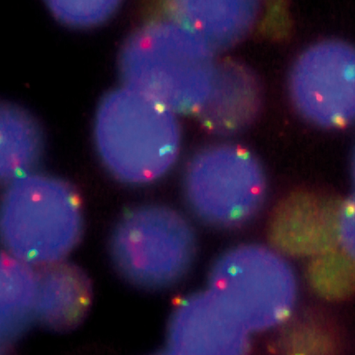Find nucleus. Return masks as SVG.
Returning <instances> with one entry per match:
<instances>
[{
    "instance_id": "nucleus-1",
    "label": "nucleus",
    "mask_w": 355,
    "mask_h": 355,
    "mask_svg": "<svg viewBox=\"0 0 355 355\" xmlns=\"http://www.w3.org/2000/svg\"><path fill=\"white\" fill-rule=\"evenodd\" d=\"M96 137L107 169L132 184L159 180L180 152V133L173 112L132 90L115 92L103 101Z\"/></svg>"
},
{
    "instance_id": "nucleus-2",
    "label": "nucleus",
    "mask_w": 355,
    "mask_h": 355,
    "mask_svg": "<svg viewBox=\"0 0 355 355\" xmlns=\"http://www.w3.org/2000/svg\"><path fill=\"white\" fill-rule=\"evenodd\" d=\"M82 229L80 202L64 182L31 173L9 184L1 234L10 255L40 268L62 261L77 245Z\"/></svg>"
},
{
    "instance_id": "nucleus-3",
    "label": "nucleus",
    "mask_w": 355,
    "mask_h": 355,
    "mask_svg": "<svg viewBox=\"0 0 355 355\" xmlns=\"http://www.w3.org/2000/svg\"><path fill=\"white\" fill-rule=\"evenodd\" d=\"M123 58L131 90L173 113L200 111L209 96L215 73L209 48L179 24L144 29Z\"/></svg>"
},
{
    "instance_id": "nucleus-4",
    "label": "nucleus",
    "mask_w": 355,
    "mask_h": 355,
    "mask_svg": "<svg viewBox=\"0 0 355 355\" xmlns=\"http://www.w3.org/2000/svg\"><path fill=\"white\" fill-rule=\"evenodd\" d=\"M194 252L189 223L163 206H144L128 213L115 227L110 241L116 270L145 289L166 288L180 280Z\"/></svg>"
},
{
    "instance_id": "nucleus-5",
    "label": "nucleus",
    "mask_w": 355,
    "mask_h": 355,
    "mask_svg": "<svg viewBox=\"0 0 355 355\" xmlns=\"http://www.w3.org/2000/svg\"><path fill=\"white\" fill-rule=\"evenodd\" d=\"M184 192L192 211L214 225H240L259 209L266 178L255 157L240 148L218 146L196 155L184 174Z\"/></svg>"
},
{
    "instance_id": "nucleus-6",
    "label": "nucleus",
    "mask_w": 355,
    "mask_h": 355,
    "mask_svg": "<svg viewBox=\"0 0 355 355\" xmlns=\"http://www.w3.org/2000/svg\"><path fill=\"white\" fill-rule=\"evenodd\" d=\"M347 49L324 45L308 52L295 69L293 96L308 119L340 127L354 114V60Z\"/></svg>"
},
{
    "instance_id": "nucleus-7",
    "label": "nucleus",
    "mask_w": 355,
    "mask_h": 355,
    "mask_svg": "<svg viewBox=\"0 0 355 355\" xmlns=\"http://www.w3.org/2000/svg\"><path fill=\"white\" fill-rule=\"evenodd\" d=\"M241 327L211 295L193 299L174 313L168 347L179 354L234 352L243 345Z\"/></svg>"
},
{
    "instance_id": "nucleus-8",
    "label": "nucleus",
    "mask_w": 355,
    "mask_h": 355,
    "mask_svg": "<svg viewBox=\"0 0 355 355\" xmlns=\"http://www.w3.org/2000/svg\"><path fill=\"white\" fill-rule=\"evenodd\" d=\"M37 272L35 319L57 332L74 329L90 307V281L76 266L63 261L41 266Z\"/></svg>"
},
{
    "instance_id": "nucleus-9",
    "label": "nucleus",
    "mask_w": 355,
    "mask_h": 355,
    "mask_svg": "<svg viewBox=\"0 0 355 355\" xmlns=\"http://www.w3.org/2000/svg\"><path fill=\"white\" fill-rule=\"evenodd\" d=\"M215 74L208 99L199 112L207 128L230 134L245 128L255 116L259 98L247 74L238 69Z\"/></svg>"
},
{
    "instance_id": "nucleus-10",
    "label": "nucleus",
    "mask_w": 355,
    "mask_h": 355,
    "mask_svg": "<svg viewBox=\"0 0 355 355\" xmlns=\"http://www.w3.org/2000/svg\"><path fill=\"white\" fill-rule=\"evenodd\" d=\"M37 272L10 254L1 258V338L12 343L35 319Z\"/></svg>"
},
{
    "instance_id": "nucleus-11",
    "label": "nucleus",
    "mask_w": 355,
    "mask_h": 355,
    "mask_svg": "<svg viewBox=\"0 0 355 355\" xmlns=\"http://www.w3.org/2000/svg\"><path fill=\"white\" fill-rule=\"evenodd\" d=\"M184 3L173 10L177 24L199 40L207 47L230 42L239 37L249 25L250 9L240 3Z\"/></svg>"
},
{
    "instance_id": "nucleus-12",
    "label": "nucleus",
    "mask_w": 355,
    "mask_h": 355,
    "mask_svg": "<svg viewBox=\"0 0 355 355\" xmlns=\"http://www.w3.org/2000/svg\"><path fill=\"white\" fill-rule=\"evenodd\" d=\"M40 150V137L34 121L24 112L12 107L1 113L2 180L10 183L31 174Z\"/></svg>"
}]
</instances>
